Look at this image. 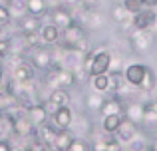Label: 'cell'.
I'll use <instances>...</instances> for the list:
<instances>
[{
    "mask_svg": "<svg viewBox=\"0 0 157 151\" xmlns=\"http://www.w3.org/2000/svg\"><path fill=\"white\" fill-rule=\"evenodd\" d=\"M66 50H74V52H80V54H86L90 52V42H88V36H86V28L82 26L80 22L74 20L68 28L60 30V42Z\"/></svg>",
    "mask_w": 157,
    "mask_h": 151,
    "instance_id": "cell-1",
    "label": "cell"
},
{
    "mask_svg": "<svg viewBox=\"0 0 157 151\" xmlns=\"http://www.w3.org/2000/svg\"><path fill=\"white\" fill-rule=\"evenodd\" d=\"M74 18H76V22H80L86 30H100V28H104V24H105V16L101 14L98 8H90L88 2H86L84 10H80Z\"/></svg>",
    "mask_w": 157,
    "mask_h": 151,
    "instance_id": "cell-2",
    "label": "cell"
},
{
    "mask_svg": "<svg viewBox=\"0 0 157 151\" xmlns=\"http://www.w3.org/2000/svg\"><path fill=\"white\" fill-rule=\"evenodd\" d=\"M28 62H30L32 68H36V70H40V72L50 70V66H52V50H50V46L40 44V46L30 48V50H28Z\"/></svg>",
    "mask_w": 157,
    "mask_h": 151,
    "instance_id": "cell-3",
    "label": "cell"
},
{
    "mask_svg": "<svg viewBox=\"0 0 157 151\" xmlns=\"http://www.w3.org/2000/svg\"><path fill=\"white\" fill-rule=\"evenodd\" d=\"M153 38H155V34L151 30H131L127 34V42H129L131 50L137 52V54L149 52L151 46H153Z\"/></svg>",
    "mask_w": 157,
    "mask_h": 151,
    "instance_id": "cell-4",
    "label": "cell"
},
{
    "mask_svg": "<svg viewBox=\"0 0 157 151\" xmlns=\"http://www.w3.org/2000/svg\"><path fill=\"white\" fill-rule=\"evenodd\" d=\"M94 135V141L92 145V151H123V145L117 141L115 133H105L101 129V133H92Z\"/></svg>",
    "mask_w": 157,
    "mask_h": 151,
    "instance_id": "cell-5",
    "label": "cell"
},
{
    "mask_svg": "<svg viewBox=\"0 0 157 151\" xmlns=\"http://www.w3.org/2000/svg\"><path fill=\"white\" fill-rule=\"evenodd\" d=\"M111 66V52L107 48H100L94 50L92 56V64H90V76H98V74H107Z\"/></svg>",
    "mask_w": 157,
    "mask_h": 151,
    "instance_id": "cell-6",
    "label": "cell"
},
{
    "mask_svg": "<svg viewBox=\"0 0 157 151\" xmlns=\"http://www.w3.org/2000/svg\"><path fill=\"white\" fill-rule=\"evenodd\" d=\"M74 20H76L74 18V12L70 10L66 4H58V6L50 8V22L54 24V26H58L60 30L68 28Z\"/></svg>",
    "mask_w": 157,
    "mask_h": 151,
    "instance_id": "cell-7",
    "label": "cell"
},
{
    "mask_svg": "<svg viewBox=\"0 0 157 151\" xmlns=\"http://www.w3.org/2000/svg\"><path fill=\"white\" fill-rule=\"evenodd\" d=\"M155 22H157V12L153 8H143L137 14H133V18H131L133 30H151L155 26Z\"/></svg>",
    "mask_w": 157,
    "mask_h": 151,
    "instance_id": "cell-8",
    "label": "cell"
},
{
    "mask_svg": "<svg viewBox=\"0 0 157 151\" xmlns=\"http://www.w3.org/2000/svg\"><path fill=\"white\" fill-rule=\"evenodd\" d=\"M10 123H12V135H14L16 139H28V137H32V133H34V125L30 123L26 113L18 115L16 119H12Z\"/></svg>",
    "mask_w": 157,
    "mask_h": 151,
    "instance_id": "cell-9",
    "label": "cell"
},
{
    "mask_svg": "<svg viewBox=\"0 0 157 151\" xmlns=\"http://www.w3.org/2000/svg\"><path fill=\"white\" fill-rule=\"evenodd\" d=\"M139 129L141 127H139L137 123H133V121H129V119L123 117L121 123H119V127H117V131H115V137H117V141L121 145H127L135 135H139Z\"/></svg>",
    "mask_w": 157,
    "mask_h": 151,
    "instance_id": "cell-10",
    "label": "cell"
},
{
    "mask_svg": "<svg viewBox=\"0 0 157 151\" xmlns=\"http://www.w3.org/2000/svg\"><path fill=\"white\" fill-rule=\"evenodd\" d=\"M145 70H147V66H145V64H139V62L127 64V66L123 68V77H125V81H127L129 85L137 88V85L141 84L143 76H145Z\"/></svg>",
    "mask_w": 157,
    "mask_h": 151,
    "instance_id": "cell-11",
    "label": "cell"
},
{
    "mask_svg": "<svg viewBox=\"0 0 157 151\" xmlns=\"http://www.w3.org/2000/svg\"><path fill=\"white\" fill-rule=\"evenodd\" d=\"M74 121V111L70 105H62L52 113V123L56 129H70Z\"/></svg>",
    "mask_w": 157,
    "mask_h": 151,
    "instance_id": "cell-12",
    "label": "cell"
},
{
    "mask_svg": "<svg viewBox=\"0 0 157 151\" xmlns=\"http://www.w3.org/2000/svg\"><path fill=\"white\" fill-rule=\"evenodd\" d=\"M56 135H58V129L54 127V123L50 121H44L42 125H38V127H34V133H32V137L38 141H42V143L46 145H54V141H56Z\"/></svg>",
    "mask_w": 157,
    "mask_h": 151,
    "instance_id": "cell-13",
    "label": "cell"
},
{
    "mask_svg": "<svg viewBox=\"0 0 157 151\" xmlns=\"http://www.w3.org/2000/svg\"><path fill=\"white\" fill-rule=\"evenodd\" d=\"M26 117L30 119V123L34 125V127H38V125H42L44 121L50 119V113H48V109H46V104L36 101V104H32L30 108L26 109Z\"/></svg>",
    "mask_w": 157,
    "mask_h": 151,
    "instance_id": "cell-14",
    "label": "cell"
},
{
    "mask_svg": "<svg viewBox=\"0 0 157 151\" xmlns=\"http://www.w3.org/2000/svg\"><path fill=\"white\" fill-rule=\"evenodd\" d=\"M143 113H145L143 101H139V100H129V101H125V109H123V117H125V119H129V121H133V123L141 125Z\"/></svg>",
    "mask_w": 157,
    "mask_h": 151,
    "instance_id": "cell-15",
    "label": "cell"
},
{
    "mask_svg": "<svg viewBox=\"0 0 157 151\" xmlns=\"http://www.w3.org/2000/svg\"><path fill=\"white\" fill-rule=\"evenodd\" d=\"M123 109H125V101L119 96H109L104 100L100 113L101 115H123Z\"/></svg>",
    "mask_w": 157,
    "mask_h": 151,
    "instance_id": "cell-16",
    "label": "cell"
},
{
    "mask_svg": "<svg viewBox=\"0 0 157 151\" xmlns=\"http://www.w3.org/2000/svg\"><path fill=\"white\" fill-rule=\"evenodd\" d=\"M12 80L20 81V84L34 80V68L30 66V62H22V60L16 62L14 68H12Z\"/></svg>",
    "mask_w": 157,
    "mask_h": 151,
    "instance_id": "cell-17",
    "label": "cell"
},
{
    "mask_svg": "<svg viewBox=\"0 0 157 151\" xmlns=\"http://www.w3.org/2000/svg\"><path fill=\"white\" fill-rule=\"evenodd\" d=\"M40 28H42V22H40L38 16L24 14L22 18H18V30H20V34H38Z\"/></svg>",
    "mask_w": 157,
    "mask_h": 151,
    "instance_id": "cell-18",
    "label": "cell"
},
{
    "mask_svg": "<svg viewBox=\"0 0 157 151\" xmlns=\"http://www.w3.org/2000/svg\"><path fill=\"white\" fill-rule=\"evenodd\" d=\"M40 40H42V44H46V46H54V44L60 42V28L54 26V24H42V28H40Z\"/></svg>",
    "mask_w": 157,
    "mask_h": 151,
    "instance_id": "cell-19",
    "label": "cell"
},
{
    "mask_svg": "<svg viewBox=\"0 0 157 151\" xmlns=\"http://www.w3.org/2000/svg\"><path fill=\"white\" fill-rule=\"evenodd\" d=\"M56 80H58V89H70L78 84V77L70 68H60V70H56Z\"/></svg>",
    "mask_w": 157,
    "mask_h": 151,
    "instance_id": "cell-20",
    "label": "cell"
},
{
    "mask_svg": "<svg viewBox=\"0 0 157 151\" xmlns=\"http://www.w3.org/2000/svg\"><path fill=\"white\" fill-rule=\"evenodd\" d=\"M74 137L76 135L72 133V129H58V135H56V141H54L52 149L54 151H68Z\"/></svg>",
    "mask_w": 157,
    "mask_h": 151,
    "instance_id": "cell-21",
    "label": "cell"
},
{
    "mask_svg": "<svg viewBox=\"0 0 157 151\" xmlns=\"http://www.w3.org/2000/svg\"><path fill=\"white\" fill-rule=\"evenodd\" d=\"M131 18H133V14H131L121 2H117V4L111 6V20H113L115 24H119V26H121V24H129Z\"/></svg>",
    "mask_w": 157,
    "mask_h": 151,
    "instance_id": "cell-22",
    "label": "cell"
},
{
    "mask_svg": "<svg viewBox=\"0 0 157 151\" xmlns=\"http://www.w3.org/2000/svg\"><path fill=\"white\" fill-rule=\"evenodd\" d=\"M104 93H100V92H90V93H86V97H84V108L88 109L90 113H96V111H100L101 109V104H104Z\"/></svg>",
    "mask_w": 157,
    "mask_h": 151,
    "instance_id": "cell-23",
    "label": "cell"
},
{
    "mask_svg": "<svg viewBox=\"0 0 157 151\" xmlns=\"http://www.w3.org/2000/svg\"><path fill=\"white\" fill-rule=\"evenodd\" d=\"M155 88H157V76H155L153 68H149V66H147V70H145V76H143L141 84L137 85V89H139L141 93H149V92H153Z\"/></svg>",
    "mask_w": 157,
    "mask_h": 151,
    "instance_id": "cell-24",
    "label": "cell"
},
{
    "mask_svg": "<svg viewBox=\"0 0 157 151\" xmlns=\"http://www.w3.org/2000/svg\"><path fill=\"white\" fill-rule=\"evenodd\" d=\"M26 12H28V14H32V16L42 18V16L48 12L46 0H26Z\"/></svg>",
    "mask_w": 157,
    "mask_h": 151,
    "instance_id": "cell-25",
    "label": "cell"
},
{
    "mask_svg": "<svg viewBox=\"0 0 157 151\" xmlns=\"http://www.w3.org/2000/svg\"><path fill=\"white\" fill-rule=\"evenodd\" d=\"M90 81H92L94 92H100V93H107V92H109V77H107V74L90 76Z\"/></svg>",
    "mask_w": 157,
    "mask_h": 151,
    "instance_id": "cell-26",
    "label": "cell"
},
{
    "mask_svg": "<svg viewBox=\"0 0 157 151\" xmlns=\"http://www.w3.org/2000/svg\"><path fill=\"white\" fill-rule=\"evenodd\" d=\"M123 115H104V119H101V129H104L105 133H115L119 127V123H121Z\"/></svg>",
    "mask_w": 157,
    "mask_h": 151,
    "instance_id": "cell-27",
    "label": "cell"
},
{
    "mask_svg": "<svg viewBox=\"0 0 157 151\" xmlns=\"http://www.w3.org/2000/svg\"><path fill=\"white\" fill-rule=\"evenodd\" d=\"M8 10H10V16L12 18H22L26 12V0H12L10 4H6Z\"/></svg>",
    "mask_w": 157,
    "mask_h": 151,
    "instance_id": "cell-28",
    "label": "cell"
},
{
    "mask_svg": "<svg viewBox=\"0 0 157 151\" xmlns=\"http://www.w3.org/2000/svg\"><path fill=\"white\" fill-rule=\"evenodd\" d=\"M147 143H149V141H147L145 137L141 135V131H139V135H135L133 139L127 143V147H129V151H143L147 147Z\"/></svg>",
    "mask_w": 157,
    "mask_h": 151,
    "instance_id": "cell-29",
    "label": "cell"
},
{
    "mask_svg": "<svg viewBox=\"0 0 157 151\" xmlns=\"http://www.w3.org/2000/svg\"><path fill=\"white\" fill-rule=\"evenodd\" d=\"M68 151H92V145H90L88 139H84V137H74L72 145H70Z\"/></svg>",
    "mask_w": 157,
    "mask_h": 151,
    "instance_id": "cell-30",
    "label": "cell"
},
{
    "mask_svg": "<svg viewBox=\"0 0 157 151\" xmlns=\"http://www.w3.org/2000/svg\"><path fill=\"white\" fill-rule=\"evenodd\" d=\"M121 4L131 12V14H137L139 10H143V8H145L141 0H121Z\"/></svg>",
    "mask_w": 157,
    "mask_h": 151,
    "instance_id": "cell-31",
    "label": "cell"
},
{
    "mask_svg": "<svg viewBox=\"0 0 157 151\" xmlns=\"http://www.w3.org/2000/svg\"><path fill=\"white\" fill-rule=\"evenodd\" d=\"M26 151H54V149L50 147V145H46V143H42V141H38V139L32 137V141L28 143Z\"/></svg>",
    "mask_w": 157,
    "mask_h": 151,
    "instance_id": "cell-32",
    "label": "cell"
},
{
    "mask_svg": "<svg viewBox=\"0 0 157 151\" xmlns=\"http://www.w3.org/2000/svg\"><path fill=\"white\" fill-rule=\"evenodd\" d=\"M10 50H12V40L10 38H0V60L8 58Z\"/></svg>",
    "mask_w": 157,
    "mask_h": 151,
    "instance_id": "cell-33",
    "label": "cell"
},
{
    "mask_svg": "<svg viewBox=\"0 0 157 151\" xmlns=\"http://www.w3.org/2000/svg\"><path fill=\"white\" fill-rule=\"evenodd\" d=\"M10 20H12V16H10L8 6H6V4H0V24H2V26H6Z\"/></svg>",
    "mask_w": 157,
    "mask_h": 151,
    "instance_id": "cell-34",
    "label": "cell"
},
{
    "mask_svg": "<svg viewBox=\"0 0 157 151\" xmlns=\"http://www.w3.org/2000/svg\"><path fill=\"white\" fill-rule=\"evenodd\" d=\"M0 151H14L10 139H0Z\"/></svg>",
    "mask_w": 157,
    "mask_h": 151,
    "instance_id": "cell-35",
    "label": "cell"
},
{
    "mask_svg": "<svg viewBox=\"0 0 157 151\" xmlns=\"http://www.w3.org/2000/svg\"><path fill=\"white\" fill-rule=\"evenodd\" d=\"M147 147H149V151H157V133H153V139L147 143Z\"/></svg>",
    "mask_w": 157,
    "mask_h": 151,
    "instance_id": "cell-36",
    "label": "cell"
},
{
    "mask_svg": "<svg viewBox=\"0 0 157 151\" xmlns=\"http://www.w3.org/2000/svg\"><path fill=\"white\" fill-rule=\"evenodd\" d=\"M141 2H143L145 8H155L157 6V0H141Z\"/></svg>",
    "mask_w": 157,
    "mask_h": 151,
    "instance_id": "cell-37",
    "label": "cell"
},
{
    "mask_svg": "<svg viewBox=\"0 0 157 151\" xmlns=\"http://www.w3.org/2000/svg\"><path fill=\"white\" fill-rule=\"evenodd\" d=\"M82 2H90V0H82Z\"/></svg>",
    "mask_w": 157,
    "mask_h": 151,
    "instance_id": "cell-38",
    "label": "cell"
},
{
    "mask_svg": "<svg viewBox=\"0 0 157 151\" xmlns=\"http://www.w3.org/2000/svg\"><path fill=\"white\" fill-rule=\"evenodd\" d=\"M0 28H2V24H0Z\"/></svg>",
    "mask_w": 157,
    "mask_h": 151,
    "instance_id": "cell-39",
    "label": "cell"
},
{
    "mask_svg": "<svg viewBox=\"0 0 157 151\" xmlns=\"http://www.w3.org/2000/svg\"><path fill=\"white\" fill-rule=\"evenodd\" d=\"M155 92H157V88H155Z\"/></svg>",
    "mask_w": 157,
    "mask_h": 151,
    "instance_id": "cell-40",
    "label": "cell"
}]
</instances>
